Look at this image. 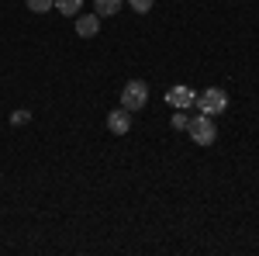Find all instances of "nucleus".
I'll return each instance as SVG.
<instances>
[{
  "label": "nucleus",
  "instance_id": "nucleus-1",
  "mask_svg": "<svg viewBox=\"0 0 259 256\" xmlns=\"http://www.w3.org/2000/svg\"><path fill=\"white\" fill-rule=\"evenodd\" d=\"M194 104H197L200 115H211V118H218V115H225V111H228V97H225V90H218V87L200 90Z\"/></svg>",
  "mask_w": 259,
  "mask_h": 256
},
{
  "label": "nucleus",
  "instance_id": "nucleus-2",
  "mask_svg": "<svg viewBox=\"0 0 259 256\" xmlns=\"http://www.w3.org/2000/svg\"><path fill=\"white\" fill-rule=\"evenodd\" d=\"M187 135L194 138L197 145H214L218 142V125L211 121V115H197V118H190V125H187Z\"/></svg>",
  "mask_w": 259,
  "mask_h": 256
},
{
  "label": "nucleus",
  "instance_id": "nucleus-3",
  "mask_svg": "<svg viewBox=\"0 0 259 256\" xmlns=\"http://www.w3.org/2000/svg\"><path fill=\"white\" fill-rule=\"evenodd\" d=\"M145 104H149V87H145L142 80H128L124 90H121V107L135 115V111H142Z\"/></svg>",
  "mask_w": 259,
  "mask_h": 256
},
{
  "label": "nucleus",
  "instance_id": "nucleus-4",
  "mask_svg": "<svg viewBox=\"0 0 259 256\" xmlns=\"http://www.w3.org/2000/svg\"><path fill=\"white\" fill-rule=\"evenodd\" d=\"M166 100L177 107V111H187V107H194V100H197V94L190 90V87H183V83H177V87H169L166 90Z\"/></svg>",
  "mask_w": 259,
  "mask_h": 256
},
{
  "label": "nucleus",
  "instance_id": "nucleus-5",
  "mask_svg": "<svg viewBox=\"0 0 259 256\" xmlns=\"http://www.w3.org/2000/svg\"><path fill=\"white\" fill-rule=\"evenodd\" d=\"M107 128H111V135H128V128H132V111H124V107L111 111V115H107Z\"/></svg>",
  "mask_w": 259,
  "mask_h": 256
},
{
  "label": "nucleus",
  "instance_id": "nucleus-6",
  "mask_svg": "<svg viewBox=\"0 0 259 256\" xmlns=\"http://www.w3.org/2000/svg\"><path fill=\"white\" fill-rule=\"evenodd\" d=\"M97 31H100L97 14H76V35H80V39H94Z\"/></svg>",
  "mask_w": 259,
  "mask_h": 256
},
{
  "label": "nucleus",
  "instance_id": "nucleus-7",
  "mask_svg": "<svg viewBox=\"0 0 259 256\" xmlns=\"http://www.w3.org/2000/svg\"><path fill=\"white\" fill-rule=\"evenodd\" d=\"M121 11V0H94V14L97 18H114Z\"/></svg>",
  "mask_w": 259,
  "mask_h": 256
},
{
  "label": "nucleus",
  "instance_id": "nucleus-8",
  "mask_svg": "<svg viewBox=\"0 0 259 256\" xmlns=\"http://www.w3.org/2000/svg\"><path fill=\"white\" fill-rule=\"evenodd\" d=\"M52 11H59V14H66V18H76V14L83 11V0H56Z\"/></svg>",
  "mask_w": 259,
  "mask_h": 256
},
{
  "label": "nucleus",
  "instance_id": "nucleus-9",
  "mask_svg": "<svg viewBox=\"0 0 259 256\" xmlns=\"http://www.w3.org/2000/svg\"><path fill=\"white\" fill-rule=\"evenodd\" d=\"M28 4V11H35V14H49L52 7H56V0H24Z\"/></svg>",
  "mask_w": 259,
  "mask_h": 256
},
{
  "label": "nucleus",
  "instance_id": "nucleus-10",
  "mask_svg": "<svg viewBox=\"0 0 259 256\" xmlns=\"http://www.w3.org/2000/svg\"><path fill=\"white\" fill-rule=\"evenodd\" d=\"M28 121H31V111H14V115H11V125H14V128L28 125Z\"/></svg>",
  "mask_w": 259,
  "mask_h": 256
},
{
  "label": "nucleus",
  "instance_id": "nucleus-11",
  "mask_svg": "<svg viewBox=\"0 0 259 256\" xmlns=\"http://www.w3.org/2000/svg\"><path fill=\"white\" fill-rule=\"evenodd\" d=\"M128 4H132V11H139V14H149L156 0H128Z\"/></svg>",
  "mask_w": 259,
  "mask_h": 256
},
{
  "label": "nucleus",
  "instance_id": "nucleus-12",
  "mask_svg": "<svg viewBox=\"0 0 259 256\" xmlns=\"http://www.w3.org/2000/svg\"><path fill=\"white\" fill-rule=\"evenodd\" d=\"M187 125H190V118H187L183 111H177V115H173V128H177V132H187Z\"/></svg>",
  "mask_w": 259,
  "mask_h": 256
}]
</instances>
